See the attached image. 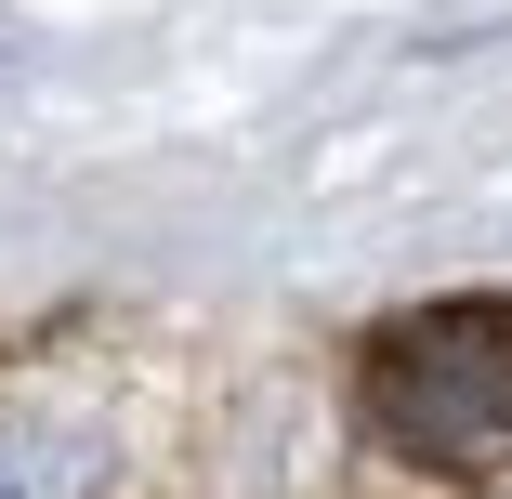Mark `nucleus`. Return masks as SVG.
I'll return each mask as SVG.
<instances>
[{
  "mask_svg": "<svg viewBox=\"0 0 512 499\" xmlns=\"http://www.w3.org/2000/svg\"><path fill=\"white\" fill-rule=\"evenodd\" d=\"M92 486H106V421L0 408V499H92Z\"/></svg>",
  "mask_w": 512,
  "mask_h": 499,
  "instance_id": "f03ea898",
  "label": "nucleus"
},
{
  "mask_svg": "<svg viewBox=\"0 0 512 499\" xmlns=\"http://www.w3.org/2000/svg\"><path fill=\"white\" fill-rule=\"evenodd\" d=\"M368 421L421 473H499L512 460V303H434L368 342Z\"/></svg>",
  "mask_w": 512,
  "mask_h": 499,
  "instance_id": "f257e3e1",
  "label": "nucleus"
}]
</instances>
